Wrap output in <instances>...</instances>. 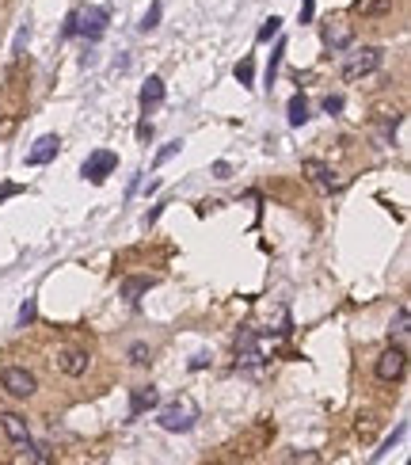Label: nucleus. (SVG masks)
I'll list each match as a JSON object with an SVG mask.
<instances>
[{"mask_svg": "<svg viewBox=\"0 0 411 465\" xmlns=\"http://www.w3.org/2000/svg\"><path fill=\"white\" fill-rule=\"evenodd\" d=\"M0 385L15 401H27V397L39 393V381H34V374L27 366H0Z\"/></svg>", "mask_w": 411, "mask_h": 465, "instance_id": "1", "label": "nucleus"}, {"mask_svg": "<svg viewBox=\"0 0 411 465\" xmlns=\"http://www.w3.org/2000/svg\"><path fill=\"white\" fill-rule=\"evenodd\" d=\"M0 427L8 431V439H12V446L23 454L27 461H42V454L31 446V435H27V420H23V416H15V412H4V416H0Z\"/></svg>", "mask_w": 411, "mask_h": 465, "instance_id": "2", "label": "nucleus"}, {"mask_svg": "<svg viewBox=\"0 0 411 465\" xmlns=\"http://www.w3.org/2000/svg\"><path fill=\"white\" fill-rule=\"evenodd\" d=\"M194 420H198V408H194L191 401H175V404H167L164 412H160V427L164 431H191Z\"/></svg>", "mask_w": 411, "mask_h": 465, "instance_id": "3", "label": "nucleus"}, {"mask_svg": "<svg viewBox=\"0 0 411 465\" xmlns=\"http://www.w3.org/2000/svg\"><path fill=\"white\" fill-rule=\"evenodd\" d=\"M404 374H407V351H404V343H396V347L381 351V359H377V378H381V381H400Z\"/></svg>", "mask_w": 411, "mask_h": 465, "instance_id": "4", "label": "nucleus"}, {"mask_svg": "<svg viewBox=\"0 0 411 465\" xmlns=\"http://www.w3.org/2000/svg\"><path fill=\"white\" fill-rule=\"evenodd\" d=\"M381 65V50H358V54H350V61L343 65V80H362V77H369L373 69Z\"/></svg>", "mask_w": 411, "mask_h": 465, "instance_id": "5", "label": "nucleus"}, {"mask_svg": "<svg viewBox=\"0 0 411 465\" xmlns=\"http://www.w3.org/2000/svg\"><path fill=\"white\" fill-rule=\"evenodd\" d=\"M53 362H58V370L65 378H84V374H88V366H91V359H88V351H84V347H61Z\"/></svg>", "mask_w": 411, "mask_h": 465, "instance_id": "6", "label": "nucleus"}, {"mask_svg": "<svg viewBox=\"0 0 411 465\" xmlns=\"http://www.w3.org/2000/svg\"><path fill=\"white\" fill-rule=\"evenodd\" d=\"M115 168H118V153H110V149H99V153H91L88 161H84V175H88L91 183H103Z\"/></svg>", "mask_w": 411, "mask_h": 465, "instance_id": "7", "label": "nucleus"}, {"mask_svg": "<svg viewBox=\"0 0 411 465\" xmlns=\"http://www.w3.org/2000/svg\"><path fill=\"white\" fill-rule=\"evenodd\" d=\"M103 31H107V8H88V12H80L77 35H84L88 42H99Z\"/></svg>", "mask_w": 411, "mask_h": 465, "instance_id": "8", "label": "nucleus"}, {"mask_svg": "<svg viewBox=\"0 0 411 465\" xmlns=\"http://www.w3.org/2000/svg\"><path fill=\"white\" fill-rule=\"evenodd\" d=\"M58 149H61L58 134H46V137H39V142H34V149H27V164H31V168H39V164H50L53 156H58Z\"/></svg>", "mask_w": 411, "mask_h": 465, "instance_id": "9", "label": "nucleus"}, {"mask_svg": "<svg viewBox=\"0 0 411 465\" xmlns=\"http://www.w3.org/2000/svg\"><path fill=\"white\" fill-rule=\"evenodd\" d=\"M324 42H328L331 50H347V46L354 42V27L343 23V20H328V27H324Z\"/></svg>", "mask_w": 411, "mask_h": 465, "instance_id": "10", "label": "nucleus"}, {"mask_svg": "<svg viewBox=\"0 0 411 465\" xmlns=\"http://www.w3.org/2000/svg\"><path fill=\"white\" fill-rule=\"evenodd\" d=\"M148 408H156V389L153 385H137L134 393H129V420L145 416Z\"/></svg>", "mask_w": 411, "mask_h": 465, "instance_id": "11", "label": "nucleus"}, {"mask_svg": "<svg viewBox=\"0 0 411 465\" xmlns=\"http://www.w3.org/2000/svg\"><path fill=\"white\" fill-rule=\"evenodd\" d=\"M305 172L312 175V183H316V187H324V191H335V187H339L335 172H331L324 161H305Z\"/></svg>", "mask_w": 411, "mask_h": 465, "instance_id": "12", "label": "nucleus"}, {"mask_svg": "<svg viewBox=\"0 0 411 465\" xmlns=\"http://www.w3.org/2000/svg\"><path fill=\"white\" fill-rule=\"evenodd\" d=\"M148 286H156V278H153V275H137V278H126V283H122V297H126L129 305H137V302H141V294L148 290Z\"/></svg>", "mask_w": 411, "mask_h": 465, "instance_id": "13", "label": "nucleus"}, {"mask_svg": "<svg viewBox=\"0 0 411 465\" xmlns=\"http://www.w3.org/2000/svg\"><path fill=\"white\" fill-rule=\"evenodd\" d=\"M392 12V0H354V16L362 20H377V16H388Z\"/></svg>", "mask_w": 411, "mask_h": 465, "instance_id": "14", "label": "nucleus"}, {"mask_svg": "<svg viewBox=\"0 0 411 465\" xmlns=\"http://www.w3.org/2000/svg\"><path fill=\"white\" fill-rule=\"evenodd\" d=\"M160 99H164V80H160V77H148L145 88H141V107L153 111L156 104H160Z\"/></svg>", "mask_w": 411, "mask_h": 465, "instance_id": "15", "label": "nucleus"}, {"mask_svg": "<svg viewBox=\"0 0 411 465\" xmlns=\"http://www.w3.org/2000/svg\"><path fill=\"white\" fill-rule=\"evenodd\" d=\"M305 123H308V99L293 96L289 99V126H305Z\"/></svg>", "mask_w": 411, "mask_h": 465, "instance_id": "16", "label": "nucleus"}, {"mask_svg": "<svg viewBox=\"0 0 411 465\" xmlns=\"http://www.w3.org/2000/svg\"><path fill=\"white\" fill-rule=\"evenodd\" d=\"M407 324H411L407 305H400V309H396V321H392V336H396V340H407Z\"/></svg>", "mask_w": 411, "mask_h": 465, "instance_id": "17", "label": "nucleus"}, {"mask_svg": "<svg viewBox=\"0 0 411 465\" xmlns=\"http://www.w3.org/2000/svg\"><path fill=\"white\" fill-rule=\"evenodd\" d=\"M129 362H134V366L153 362V347H148V343H134V347H129Z\"/></svg>", "mask_w": 411, "mask_h": 465, "instance_id": "18", "label": "nucleus"}, {"mask_svg": "<svg viewBox=\"0 0 411 465\" xmlns=\"http://www.w3.org/2000/svg\"><path fill=\"white\" fill-rule=\"evenodd\" d=\"M251 77H255V61H251V58H244V61L236 65V80H240L244 88H251Z\"/></svg>", "mask_w": 411, "mask_h": 465, "instance_id": "19", "label": "nucleus"}, {"mask_svg": "<svg viewBox=\"0 0 411 465\" xmlns=\"http://www.w3.org/2000/svg\"><path fill=\"white\" fill-rule=\"evenodd\" d=\"M278 27H282V20H278V16H270V20L259 27V42H270V39L278 35Z\"/></svg>", "mask_w": 411, "mask_h": 465, "instance_id": "20", "label": "nucleus"}, {"mask_svg": "<svg viewBox=\"0 0 411 465\" xmlns=\"http://www.w3.org/2000/svg\"><path fill=\"white\" fill-rule=\"evenodd\" d=\"M179 149H183V142H172V145H164V149H160V153H156V161H153V168H160V164H167V161H172V156H175V153H179Z\"/></svg>", "mask_w": 411, "mask_h": 465, "instance_id": "21", "label": "nucleus"}, {"mask_svg": "<svg viewBox=\"0 0 411 465\" xmlns=\"http://www.w3.org/2000/svg\"><path fill=\"white\" fill-rule=\"evenodd\" d=\"M282 50H286V46H278V50L270 54V61H267V85H274V77H278V65H282Z\"/></svg>", "mask_w": 411, "mask_h": 465, "instance_id": "22", "label": "nucleus"}, {"mask_svg": "<svg viewBox=\"0 0 411 465\" xmlns=\"http://www.w3.org/2000/svg\"><path fill=\"white\" fill-rule=\"evenodd\" d=\"M160 0H153V8H148V16H145V23H141V31H153L156 23H160Z\"/></svg>", "mask_w": 411, "mask_h": 465, "instance_id": "23", "label": "nucleus"}, {"mask_svg": "<svg viewBox=\"0 0 411 465\" xmlns=\"http://www.w3.org/2000/svg\"><path fill=\"white\" fill-rule=\"evenodd\" d=\"M77 23H80V12H69V20H65V27H61L65 39H72V35H77Z\"/></svg>", "mask_w": 411, "mask_h": 465, "instance_id": "24", "label": "nucleus"}, {"mask_svg": "<svg viewBox=\"0 0 411 465\" xmlns=\"http://www.w3.org/2000/svg\"><path fill=\"white\" fill-rule=\"evenodd\" d=\"M324 111H328V115H339V111H343V96H324Z\"/></svg>", "mask_w": 411, "mask_h": 465, "instance_id": "25", "label": "nucleus"}, {"mask_svg": "<svg viewBox=\"0 0 411 465\" xmlns=\"http://www.w3.org/2000/svg\"><path fill=\"white\" fill-rule=\"evenodd\" d=\"M31 321H34V297H27V305L20 309V324L27 328V324H31Z\"/></svg>", "mask_w": 411, "mask_h": 465, "instance_id": "26", "label": "nucleus"}, {"mask_svg": "<svg viewBox=\"0 0 411 465\" xmlns=\"http://www.w3.org/2000/svg\"><path fill=\"white\" fill-rule=\"evenodd\" d=\"M312 12H316V0H305V4H301V23L312 20Z\"/></svg>", "mask_w": 411, "mask_h": 465, "instance_id": "27", "label": "nucleus"}, {"mask_svg": "<svg viewBox=\"0 0 411 465\" xmlns=\"http://www.w3.org/2000/svg\"><path fill=\"white\" fill-rule=\"evenodd\" d=\"M12 194H20V187H15V183H8V187H0V202H4V199H12Z\"/></svg>", "mask_w": 411, "mask_h": 465, "instance_id": "28", "label": "nucleus"}, {"mask_svg": "<svg viewBox=\"0 0 411 465\" xmlns=\"http://www.w3.org/2000/svg\"><path fill=\"white\" fill-rule=\"evenodd\" d=\"M213 172H217V180H229V164H225V161L213 164Z\"/></svg>", "mask_w": 411, "mask_h": 465, "instance_id": "29", "label": "nucleus"}, {"mask_svg": "<svg viewBox=\"0 0 411 465\" xmlns=\"http://www.w3.org/2000/svg\"><path fill=\"white\" fill-rule=\"evenodd\" d=\"M137 137H141V142H145V137H153V126L141 123V126H137Z\"/></svg>", "mask_w": 411, "mask_h": 465, "instance_id": "30", "label": "nucleus"}]
</instances>
